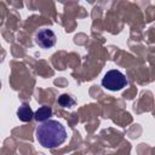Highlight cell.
I'll return each mask as SVG.
<instances>
[{"label": "cell", "mask_w": 155, "mask_h": 155, "mask_svg": "<svg viewBox=\"0 0 155 155\" xmlns=\"http://www.w3.org/2000/svg\"><path fill=\"white\" fill-rule=\"evenodd\" d=\"M17 116H18V119L21 120V121H23V122H28V121H30L33 117H34V111L31 110V108L28 105V104H22L19 108H18V110H17Z\"/></svg>", "instance_id": "277c9868"}, {"label": "cell", "mask_w": 155, "mask_h": 155, "mask_svg": "<svg viewBox=\"0 0 155 155\" xmlns=\"http://www.w3.org/2000/svg\"><path fill=\"white\" fill-rule=\"evenodd\" d=\"M58 104L61 105V107H63V108H71V107H74L75 105V103H76V101H75V98L74 97H71V96H69V94H61L59 97H58Z\"/></svg>", "instance_id": "8992f818"}, {"label": "cell", "mask_w": 155, "mask_h": 155, "mask_svg": "<svg viewBox=\"0 0 155 155\" xmlns=\"http://www.w3.org/2000/svg\"><path fill=\"white\" fill-rule=\"evenodd\" d=\"M51 116H52V109H51L50 107H47V105L40 107V108L34 113V119H35L36 121H41V122L47 121Z\"/></svg>", "instance_id": "5b68a950"}, {"label": "cell", "mask_w": 155, "mask_h": 155, "mask_svg": "<svg viewBox=\"0 0 155 155\" xmlns=\"http://www.w3.org/2000/svg\"><path fill=\"white\" fill-rule=\"evenodd\" d=\"M56 40H57L56 34L51 29H47V28H44V29L39 30L36 33V36H35V42L42 48L52 47L56 44Z\"/></svg>", "instance_id": "3957f363"}, {"label": "cell", "mask_w": 155, "mask_h": 155, "mask_svg": "<svg viewBox=\"0 0 155 155\" xmlns=\"http://www.w3.org/2000/svg\"><path fill=\"white\" fill-rule=\"evenodd\" d=\"M102 85L107 90L120 91V90H122L127 85V79H126V76L121 71L113 69V70L107 71V74L102 79Z\"/></svg>", "instance_id": "7a4b0ae2"}, {"label": "cell", "mask_w": 155, "mask_h": 155, "mask_svg": "<svg viewBox=\"0 0 155 155\" xmlns=\"http://www.w3.org/2000/svg\"><path fill=\"white\" fill-rule=\"evenodd\" d=\"M36 139L45 148H57L67 139L64 126L56 120L44 121L36 128Z\"/></svg>", "instance_id": "6da1fadb"}]
</instances>
